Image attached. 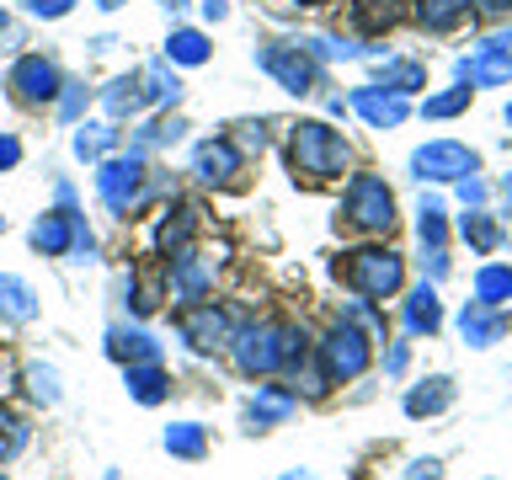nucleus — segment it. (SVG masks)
<instances>
[{
	"instance_id": "nucleus-1",
	"label": "nucleus",
	"mask_w": 512,
	"mask_h": 480,
	"mask_svg": "<svg viewBox=\"0 0 512 480\" xmlns=\"http://www.w3.org/2000/svg\"><path fill=\"white\" fill-rule=\"evenodd\" d=\"M288 160H294V171L315 176V182H326V176H342L347 166V144L336 128L326 123H299L294 128V144H288Z\"/></svg>"
},
{
	"instance_id": "nucleus-2",
	"label": "nucleus",
	"mask_w": 512,
	"mask_h": 480,
	"mask_svg": "<svg viewBox=\"0 0 512 480\" xmlns=\"http://www.w3.org/2000/svg\"><path fill=\"white\" fill-rule=\"evenodd\" d=\"M342 278L358 288L363 299H384V294H395V288H400V256L395 251H352L347 267H342Z\"/></svg>"
},
{
	"instance_id": "nucleus-3",
	"label": "nucleus",
	"mask_w": 512,
	"mask_h": 480,
	"mask_svg": "<svg viewBox=\"0 0 512 480\" xmlns=\"http://www.w3.org/2000/svg\"><path fill=\"white\" fill-rule=\"evenodd\" d=\"M347 224H358V230H390L395 224V198H390V187H384L379 176H352Z\"/></svg>"
},
{
	"instance_id": "nucleus-4",
	"label": "nucleus",
	"mask_w": 512,
	"mask_h": 480,
	"mask_svg": "<svg viewBox=\"0 0 512 480\" xmlns=\"http://www.w3.org/2000/svg\"><path fill=\"white\" fill-rule=\"evenodd\" d=\"M283 336L278 326H251V331H240L235 336V363H240V374H272V368L283 363Z\"/></svg>"
},
{
	"instance_id": "nucleus-5",
	"label": "nucleus",
	"mask_w": 512,
	"mask_h": 480,
	"mask_svg": "<svg viewBox=\"0 0 512 480\" xmlns=\"http://www.w3.org/2000/svg\"><path fill=\"white\" fill-rule=\"evenodd\" d=\"M256 59H262V70L278 75V86H288V91H310V86H315L310 48H299V43H272V48H262Z\"/></svg>"
},
{
	"instance_id": "nucleus-6",
	"label": "nucleus",
	"mask_w": 512,
	"mask_h": 480,
	"mask_svg": "<svg viewBox=\"0 0 512 480\" xmlns=\"http://www.w3.org/2000/svg\"><path fill=\"white\" fill-rule=\"evenodd\" d=\"M139 182H144L139 155H128V160H107V166L96 171V187H102V198H107L112 214H128V203L139 198Z\"/></svg>"
},
{
	"instance_id": "nucleus-7",
	"label": "nucleus",
	"mask_w": 512,
	"mask_h": 480,
	"mask_svg": "<svg viewBox=\"0 0 512 480\" xmlns=\"http://www.w3.org/2000/svg\"><path fill=\"white\" fill-rule=\"evenodd\" d=\"M326 379H352V374H363V363H368V342L352 326H336L326 336Z\"/></svg>"
},
{
	"instance_id": "nucleus-8",
	"label": "nucleus",
	"mask_w": 512,
	"mask_h": 480,
	"mask_svg": "<svg viewBox=\"0 0 512 480\" xmlns=\"http://www.w3.org/2000/svg\"><path fill=\"white\" fill-rule=\"evenodd\" d=\"M11 91L22 96V102H54V96H59V70L43 54H27L11 70Z\"/></svg>"
},
{
	"instance_id": "nucleus-9",
	"label": "nucleus",
	"mask_w": 512,
	"mask_h": 480,
	"mask_svg": "<svg viewBox=\"0 0 512 480\" xmlns=\"http://www.w3.org/2000/svg\"><path fill=\"white\" fill-rule=\"evenodd\" d=\"M182 336L198 352H219V347H230V315L214 310V304H198V310L182 315Z\"/></svg>"
},
{
	"instance_id": "nucleus-10",
	"label": "nucleus",
	"mask_w": 512,
	"mask_h": 480,
	"mask_svg": "<svg viewBox=\"0 0 512 480\" xmlns=\"http://www.w3.org/2000/svg\"><path fill=\"white\" fill-rule=\"evenodd\" d=\"M192 171L203 176V182H235V171H240V150L230 139H208V144H198V155H192Z\"/></svg>"
},
{
	"instance_id": "nucleus-11",
	"label": "nucleus",
	"mask_w": 512,
	"mask_h": 480,
	"mask_svg": "<svg viewBox=\"0 0 512 480\" xmlns=\"http://www.w3.org/2000/svg\"><path fill=\"white\" fill-rule=\"evenodd\" d=\"M475 171V155L464 144H427L416 150V176H464Z\"/></svg>"
},
{
	"instance_id": "nucleus-12",
	"label": "nucleus",
	"mask_w": 512,
	"mask_h": 480,
	"mask_svg": "<svg viewBox=\"0 0 512 480\" xmlns=\"http://www.w3.org/2000/svg\"><path fill=\"white\" fill-rule=\"evenodd\" d=\"M470 16V0H416V22L432 32H448Z\"/></svg>"
},
{
	"instance_id": "nucleus-13",
	"label": "nucleus",
	"mask_w": 512,
	"mask_h": 480,
	"mask_svg": "<svg viewBox=\"0 0 512 480\" xmlns=\"http://www.w3.org/2000/svg\"><path fill=\"white\" fill-rule=\"evenodd\" d=\"M352 107H358L374 128L406 118V102H400V96H384V91H358V96H352Z\"/></svg>"
},
{
	"instance_id": "nucleus-14",
	"label": "nucleus",
	"mask_w": 512,
	"mask_h": 480,
	"mask_svg": "<svg viewBox=\"0 0 512 480\" xmlns=\"http://www.w3.org/2000/svg\"><path fill=\"white\" fill-rule=\"evenodd\" d=\"M128 390H134V400H144V406H155V400H166L171 384L155 363H128Z\"/></svg>"
},
{
	"instance_id": "nucleus-15",
	"label": "nucleus",
	"mask_w": 512,
	"mask_h": 480,
	"mask_svg": "<svg viewBox=\"0 0 512 480\" xmlns=\"http://www.w3.org/2000/svg\"><path fill=\"white\" fill-rule=\"evenodd\" d=\"M0 315L6 320H32L38 315V299H32V288L22 278H0Z\"/></svg>"
},
{
	"instance_id": "nucleus-16",
	"label": "nucleus",
	"mask_w": 512,
	"mask_h": 480,
	"mask_svg": "<svg viewBox=\"0 0 512 480\" xmlns=\"http://www.w3.org/2000/svg\"><path fill=\"white\" fill-rule=\"evenodd\" d=\"M102 102H107V112H112V118H123V112H139L144 102H150V96H144V80L123 75V80H112V86H107V96H102Z\"/></svg>"
},
{
	"instance_id": "nucleus-17",
	"label": "nucleus",
	"mask_w": 512,
	"mask_h": 480,
	"mask_svg": "<svg viewBox=\"0 0 512 480\" xmlns=\"http://www.w3.org/2000/svg\"><path fill=\"white\" fill-rule=\"evenodd\" d=\"M171 288H176V294H182V299H198L203 294V288H208V267L198 262V256H176V272H171Z\"/></svg>"
},
{
	"instance_id": "nucleus-18",
	"label": "nucleus",
	"mask_w": 512,
	"mask_h": 480,
	"mask_svg": "<svg viewBox=\"0 0 512 480\" xmlns=\"http://www.w3.org/2000/svg\"><path fill=\"white\" fill-rule=\"evenodd\" d=\"M352 16H358L363 32H384V27H395L400 6L395 0H352Z\"/></svg>"
},
{
	"instance_id": "nucleus-19",
	"label": "nucleus",
	"mask_w": 512,
	"mask_h": 480,
	"mask_svg": "<svg viewBox=\"0 0 512 480\" xmlns=\"http://www.w3.org/2000/svg\"><path fill=\"white\" fill-rule=\"evenodd\" d=\"M192 224H198V208H176V219H166V224H160V246L182 256L187 235H192Z\"/></svg>"
},
{
	"instance_id": "nucleus-20",
	"label": "nucleus",
	"mask_w": 512,
	"mask_h": 480,
	"mask_svg": "<svg viewBox=\"0 0 512 480\" xmlns=\"http://www.w3.org/2000/svg\"><path fill=\"white\" fill-rule=\"evenodd\" d=\"M166 448H171V454H182V459H198L203 454V427H192V422H176L171 432H166Z\"/></svg>"
},
{
	"instance_id": "nucleus-21",
	"label": "nucleus",
	"mask_w": 512,
	"mask_h": 480,
	"mask_svg": "<svg viewBox=\"0 0 512 480\" xmlns=\"http://www.w3.org/2000/svg\"><path fill=\"white\" fill-rule=\"evenodd\" d=\"M166 54L176 64H203L208 59V43H203V32H176V38L166 43Z\"/></svg>"
},
{
	"instance_id": "nucleus-22",
	"label": "nucleus",
	"mask_w": 512,
	"mask_h": 480,
	"mask_svg": "<svg viewBox=\"0 0 512 480\" xmlns=\"http://www.w3.org/2000/svg\"><path fill=\"white\" fill-rule=\"evenodd\" d=\"M139 80H144V96H155V102H176V91H182L166 64H150V70H144Z\"/></svg>"
},
{
	"instance_id": "nucleus-23",
	"label": "nucleus",
	"mask_w": 512,
	"mask_h": 480,
	"mask_svg": "<svg viewBox=\"0 0 512 480\" xmlns=\"http://www.w3.org/2000/svg\"><path fill=\"white\" fill-rule=\"evenodd\" d=\"M112 352H118V358H134V363H155V342L150 336H123V331H112Z\"/></svg>"
},
{
	"instance_id": "nucleus-24",
	"label": "nucleus",
	"mask_w": 512,
	"mask_h": 480,
	"mask_svg": "<svg viewBox=\"0 0 512 480\" xmlns=\"http://www.w3.org/2000/svg\"><path fill=\"white\" fill-rule=\"evenodd\" d=\"M288 406H294V400H288L283 390H267L262 400H251V422L267 427V422H278V416H288Z\"/></svg>"
},
{
	"instance_id": "nucleus-25",
	"label": "nucleus",
	"mask_w": 512,
	"mask_h": 480,
	"mask_svg": "<svg viewBox=\"0 0 512 480\" xmlns=\"http://www.w3.org/2000/svg\"><path fill=\"white\" fill-rule=\"evenodd\" d=\"M480 304H502V294H512V272L507 267H491V272H480Z\"/></svg>"
},
{
	"instance_id": "nucleus-26",
	"label": "nucleus",
	"mask_w": 512,
	"mask_h": 480,
	"mask_svg": "<svg viewBox=\"0 0 512 480\" xmlns=\"http://www.w3.org/2000/svg\"><path fill=\"white\" fill-rule=\"evenodd\" d=\"M107 144H112V128H96V123H86V128L75 134V155H80V160H96V155L107 150Z\"/></svg>"
},
{
	"instance_id": "nucleus-27",
	"label": "nucleus",
	"mask_w": 512,
	"mask_h": 480,
	"mask_svg": "<svg viewBox=\"0 0 512 480\" xmlns=\"http://www.w3.org/2000/svg\"><path fill=\"white\" fill-rule=\"evenodd\" d=\"M406 320H411V331H432V326H438V299H432L427 288H422V294L411 299V310H406Z\"/></svg>"
},
{
	"instance_id": "nucleus-28",
	"label": "nucleus",
	"mask_w": 512,
	"mask_h": 480,
	"mask_svg": "<svg viewBox=\"0 0 512 480\" xmlns=\"http://www.w3.org/2000/svg\"><path fill=\"white\" fill-rule=\"evenodd\" d=\"M384 86L390 91H416L422 86V70H416V64H390V70H384Z\"/></svg>"
},
{
	"instance_id": "nucleus-29",
	"label": "nucleus",
	"mask_w": 512,
	"mask_h": 480,
	"mask_svg": "<svg viewBox=\"0 0 512 480\" xmlns=\"http://www.w3.org/2000/svg\"><path fill=\"white\" fill-rule=\"evenodd\" d=\"M182 118H160V123H150V128H144V139L139 144H171V139H182Z\"/></svg>"
},
{
	"instance_id": "nucleus-30",
	"label": "nucleus",
	"mask_w": 512,
	"mask_h": 480,
	"mask_svg": "<svg viewBox=\"0 0 512 480\" xmlns=\"http://www.w3.org/2000/svg\"><path fill=\"white\" fill-rule=\"evenodd\" d=\"M464 102H470V86H459V91H448V96H432L427 112H432V118H448V112H459Z\"/></svg>"
},
{
	"instance_id": "nucleus-31",
	"label": "nucleus",
	"mask_w": 512,
	"mask_h": 480,
	"mask_svg": "<svg viewBox=\"0 0 512 480\" xmlns=\"http://www.w3.org/2000/svg\"><path fill=\"white\" fill-rule=\"evenodd\" d=\"M22 448V422H11V416H0V459L16 454Z\"/></svg>"
},
{
	"instance_id": "nucleus-32",
	"label": "nucleus",
	"mask_w": 512,
	"mask_h": 480,
	"mask_svg": "<svg viewBox=\"0 0 512 480\" xmlns=\"http://www.w3.org/2000/svg\"><path fill=\"white\" fill-rule=\"evenodd\" d=\"M464 240H475V246H496V224H486V219H464Z\"/></svg>"
},
{
	"instance_id": "nucleus-33",
	"label": "nucleus",
	"mask_w": 512,
	"mask_h": 480,
	"mask_svg": "<svg viewBox=\"0 0 512 480\" xmlns=\"http://www.w3.org/2000/svg\"><path fill=\"white\" fill-rule=\"evenodd\" d=\"M70 6H75V0H27V11H32V16H64Z\"/></svg>"
},
{
	"instance_id": "nucleus-34",
	"label": "nucleus",
	"mask_w": 512,
	"mask_h": 480,
	"mask_svg": "<svg viewBox=\"0 0 512 480\" xmlns=\"http://www.w3.org/2000/svg\"><path fill=\"white\" fill-rule=\"evenodd\" d=\"M230 144H246V150H262V144H267V134H262L256 123H240V134H235Z\"/></svg>"
},
{
	"instance_id": "nucleus-35",
	"label": "nucleus",
	"mask_w": 512,
	"mask_h": 480,
	"mask_svg": "<svg viewBox=\"0 0 512 480\" xmlns=\"http://www.w3.org/2000/svg\"><path fill=\"white\" fill-rule=\"evenodd\" d=\"M16 160H22V144H16L11 134H0V171H6V166H16Z\"/></svg>"
},
{
	"instance_id": "nucleus-36",
	"label": "nucleus",
	"mask_w": 512,
	"mask_h": 480,
	"mask_svg": "<svg viewBox=\"0 0 512 480\" xmlns=\"http://www.w3.org/2000/svg\"><path fill=\"white\" fill-rule=\"evenodd\" d=\"M80 107H86V91H80V86H70V91H64V107H59V112H64V118H75Z\"/></svg>"
},
{
	"instance_id": "nucleus-37",
	"label": "nucleus",
	"mask_w": 512,
	"mask_h": 480,
	"mask_svg": "<svg viewBox=\"0 0 512 480\" xmlns=\"http://www.w3.org/2000/svg\"><path fill=\"white\" fill-rule=\"evenodd\" d=\"M203 11H208V22H219V16L230 11V6H224V0H203Z\"/></svg>"
},
{
	"instance_id": "nucleus-38",
	"label": "nucleus",
	"mask_w": 512,
	"mask_h": 480,
	"mask_svg": "<svg viewBox=\"0 0 512 480\" xmlns=\"http://www.w3.org/2000/svg\"><path fill=\"white\" fill-rule=\"evenodd\" d=\"M0 390H11V363H6V352H0Z\"/></svg>"
},
{
	"instance_id": "nucleus-39",
	"label": "nucleus",
	"mask_w": 512,
	"mask_h": 480,
	"mask_svg": "<svg viewBox=\"0 0 512 480\" xmlns=\"http://www.w3.org/2000/svg\"><path fill=\"white\" fill-rule=\"evenodd\" d=\"M96 6H102V11H112V6H123V0H96Z\"/></svg>"
},
{
	"instance_id": "nucleus-40",
	"label": "nucleus",
	"mask_w": 512,
	"mask_h": 480,
	"mask_svg": "<svg viewBox=\"0 0 512 480\" xmlns=\"http://www.w3.org/2000/svg\"><path fill=\"white\" fill-rule=\"evenodd\" d=\"M166 6H171V11H176V6H187V0H166Z\"/></svg>"
},
{
	"instance_id": "nucleus-41",
	"label": "nucleus",
	"mask_w": 512,
	"mask_h": 480,
	"mask_svg": "<svg viewBox=\"0 0 512 480\" xmlns=\"http://www.w3.org/2000/svg\"><path fill=\"white\" fill-rule=\"evenodd\" d=\"M0 32H6V16H0Z\"/></svg>"
},
{
	"instance_id": "nucleus-42",
	"label": "nucleus",
	"mask_w": 512,
	"mask_h": 480,
	"mask_svg": "<svg viewBox=\"0 0 512 480\" xmlns=\"http://www.w3.org/2000/svg\"><path fill=\"white\" fill-rule=\"evenodd\" d=\"M304 6H320V0H304Z\"/></svg>"
},
{
	"instance_id": "nucleus-43",
	"label": "nucleus",
	"mask_w": 512,
	"mask_h": 480,
	"mask_svg": "<svg viewBox=\"0 0 512 480\" xmlns=\"http://www.w3.org/2000/svg\"><path fill=\"white\" fill-rule=\"evenodd\" d=\"M0 230H6V214H0Z\"/></svg>"
},
{
	"instance_id": "nucleus-44",
	"label": "nucleus",
	"mask_w": 512,
	"mask_h": 480,
	"mask_svg": "<svg viewBox=\"0 0 512 480\" xmlns=\"http://www.w3.org/2000/svg\"><path fill=\"white\" fill-rule=\"evenodd\" d=\"M288 480H304V475H288Z\"/></svg>"
},
{
	"instance_id": "nucleus-45",
	"label": "nucleus",
	"mask_w": 512,
	"mask_h": 480,
	"mask_svg": "<svg viewBox=\"0 0 512 480\" xmlns=\"http://www.w3.org/2000/svg\"><path fill=\"white\" fill-rule=\"evenodd\" d=\"M0 480H6V475H0Z\"/></svg>"
}]
</instances>
